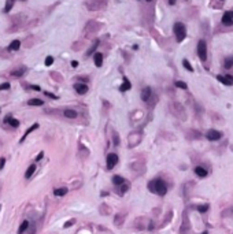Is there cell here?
<instances>
[{
    "mask_svg": "<svg viewBox=\"0 0 233 234\" xmlns=\"http://www.w3.org/2000/svg\"><path fill=\"white\" fill-rule=\"evenodd\" d=\"M88 156H89V149L82 143H78V158L85 160V159H88Z\"/></svg>",
    "mask_w": 233,
    "mask_h": 234,
    "instance_id": "9c48e42d",
    "label": "cell"
},
{
    "mask_svg": "<svg viewBox=\"0 0 233 234\" xmlns=\"http://www.w3.org/2000/svg\"><path fill=\"white\" fill-rule=\"evenodd\" d=\"M51 77H52V79L58 81V82H62V81H63V77L60 76L59 73H56V71H52V73H51Z\"/></svg>",
    "mask_w": 233,
    "mask_h": 234,
    "instance_id": "e575fe53",
    "label": "cell"
},
{
    "mask_svg": "<svg viewBox=\"0 0 233 234\" xmlns=\"http://www.w3.org/2000/svg\"><path fill=\"white\" fill-rule=\"evenodd\" d=\"M4 122H6V123H8V125L11 126L12 129L19 127V121H18V119H15V118H11L10 115L4 118Z\"/></svg>",
    "mask_w": 233,
    "mask_h": 234,
    "instance_id": "ffe728a7",
    "label": "cell"
},
{
    "mask_svg": "<svg viewBox=\"0 0 233 234\" xmlns=\"http://www.w3.org/2000/svg\"><path fill=\"white\" fill-rule=\"evenodd\" d=\"M99 44H100V41H99V40H96V41H95L93 44H92V47H90V48L88 49V52H87V56H89V55H92V53H93L95 51H96V49H98Z\"/></svg>",
    "mask_w": 233,
    "mask_h": 234,
    "instance_id": "f1b7e54d",
    "label": "cell"
},
{
    "mask_svg": "<svg viewBox=\"0 0 233 234\" xmlns=\"http://www.w3.org/2000/svg\"><path fill=\"white\" fill-rule=\"evenodd\" d=\"M74 91L78 94H85L89 91V86L84 82H77V84H74Z\"/></svg>",
    "mask_w": 233,
    "mask_h": 234,
    "instance_id": "30bf717a",
    "label": "cell"
},
{
    "mask_svg": "<svg viewBox=\"0 0 233 234\" xmlns=\"http://www.w3.org/2000/svg\"><path fill=\"white\" fill-rule=\"evenodd\" d=\"M27 68L25 67V66H19V67L14 68V70H11V73H10V76L14 77V78H18V77H22L25 76V73H26Z\"/></svg>",
    "mask_w": 233,
    "mask_h": 234,
    "instance_id": "4fadbf2b",
    "label": "cell"
},
{
    "mask_svg": "<svg viewBox=\"0 0 233 234\" xmlns=\"http://www.w3.org/2000/svg\"><path fill=\"white\" fill-rule=\"evenodd\" d=\"M143 140V132H140V130H135V132H132L128 136V147L129 148H135L137 147L140 143Z\"/></svg>",
    "mask_w": 233,
    "mask_h": 234,
    "instance_id": "3957f363",
    "label": "cell"
},
{
    "mask_svg": "<svg viewBox=\"0 0 233 234\" xmlns=\"http://www.w3.org/2000/svg\"><path fill=\"white\" fill-rule=\"evenodd\" d=\"M147 1H152V0H147Z\"/></svg>",
    "mask_w": 233,
    "mask_h": 234,
    "instance_id": "9f6ffc18",
    "label": "cell"
},
{
    "mask_svg": "<svg viewBox=\"0 0 233 234\" xmlns=\"http://www.w3.org/2000/svg\"><path fill=\"white\" fill-rule=\"evenodd\" d=\"M7 89H10V84L8 82H4L0 85V91H7Z\"/></svg>",
    "mask_w": 233,
    "mask_h": 234,
    "instance_id": "f6af8a7d",
    "label": "cell"
},
{
    "mask_svg": "<svg viewBox=\"0 0 233 234\" xmlns=\"http://www.w3.org/2000/svg\"><path fill=\"white\" fill-rule=\"evenodd\" d=\"M43 156H44V153H43V152H40V153H38V156L36 158V162H38V160H40V159H41Z\"/></svg>",
    "mask_w": 233,
    "mask_h": 234,
    "instance_id": "f907efd6",
    "label": "cell"
},
{
    "mask_svg": "<svg viewBox=\"0 0 233 234\" xmlns=\"http://www.w3.org/2000/svg\"><path fill=\"white\" fill-rule=\"evenodd\" d=\"M77 79H80V81H84V84H87V81L89 78H87V77H80V78H77Z\"/></svg>",
    "mask_w": 233,
    "mask_h": 234,
    "instance_id": "c3c4849f",
    "label": "cell"
},
{
    "mask_svg": "<svg viewBox=\"0 0 233 234\" xmlns=\"http://www.w3.org/2000/svg\"><path fill=\"white\" fill-rule=\"evenodd\" d=\"M93 62H95V66L96 67H100L103 64V55L100 52H96L93 56Z\"/></svg>",
    "mask_w": 233,
    "mask_h": 234,
    "instance_id": "603a6c76",
    "label": "cell"
},
{
    "mask_svg": "<svg viewBox=\"0 0 233 234\" xmlns=\"http://www.w3.org/2000/svg\"><path fill=\"white\" fill-rule=\"evenodd\" d=\"M72 66H73V67H77V66H78V62H77V60H73V62H72Z\"/></svg>",
    "mask_w": 233,
    "mask_h": 234,
    "instance_id": "816d5d0a",
    "label": "cell"
},
{
    "mask_svg": "<svg viewBox=\"0 0 233 234\" xmlns=\"http://www.w3.org/2000/svg\"><path fill=\"white\" fill-rule=\"evenodd\" d=\"M189 229V223H188V219H187V215H184V223L181 225V231H185Z\"/></svg>",
    "mask_w": 233,
    "mask_h": 234,
    "instance_id": "d590c367",
    "label": "cell"
},
{
    "mask_svg": "<svg viewBox=\"0 0 233 234\" xmlns=\"http://www.w3.org/2000/svg\"><path fill=\"white\" fill-rule=\"evenodd\" d=\"M203 234H208V233H207V231H204V233H203Z\"/></svg>",
    "mask_w": 233,
    "mask_h": 234,
    "instance_id": "11a10c76",
    "label": "cell"
},
{
    "mask_svg": "<svg viewBox=\"0 0 233 234\" xmlns=\"http://www.w3.org/2000/svg\"><path fill=\"white\" fill-rule=\"evenodd\" d=\"M195 173L199 175V177H206L207 175V170L206 168H203V167H200V166H198L195 168Z\"/></svg>",
    "mask_w": 233,
    "mask_h": 234,
    "instance_id": "1f68e13d",
    "label": "cell"
},
{
    "mask_svg": "<svg viewBox=\"0 0 233 234\" xmlns=\"http://www.w3.org/2000/svg\"><path fill=\"white\" fill-rule=\"evenodd\" d=\"M222 23L226 25V26H232L233 25V15H232V11H228L224 14L222 17Z\"/></svg>",
    "mask_w": 233,
    "mask_h": 234,
    "instance_id": "5bb4252c",
    "label": "cell"
},
{
    "mask_svg": "<svg viewBox=\"0 0 233 234\" xmlns=\"http://www.w3.org/2000/svg\"><path fill=\"white\" fill-rule=\"evenodd\" d=\"M54 194L58 197H62L64 196V194H67V188H58L54 190Z\"/></svg>",
    "mask_w": 233,
    "mask_h": 234,
    "instance_id": "484cf974",
    "label": "cell"
},
{
    "mask_svg": "<svg viewBox=\"0 0 233 234\" xmlns=\"http://www.w3.org/2000/svg\"><path fill=\"white\" fill-rule=\"evenodd\" d=\"M118 162H119V158L117 153H109L107 155V170H113Z\"/></svg>",
    "mask_w": 233,
    "mask_h": 234,
    "instance_id": "ba28073f",
    "label": "cell"
},
{
    "mask_svg": "<svg viewBox=\"0 0 233 234\" xmlns=\"http://www.w3.org/2000/svg\"><path fill=\"white\" fill-rule=\"evenodd\" d=\"M207 210H208V205H207V204H202V205H199V207H198V211L202 212V214H203V212H206Z\"/></svg>",
    "mask_w": 233,
    "mask_h": 234,
    "instance_id": "60d3db41",
    "label": "cell"
},
{
    "mask_svg": "<svg viewBox=\"0 0 233 234\" xmlns=\"http://www.w3.org/2000/svg\"><path fill=\"white\" fill-rule=\"evenodd\" d=\"M99 211H100V214L104 216L110 215L111 214V210H110V207L107 205V204H100V208H99Z\"/></svg>",
    "mask_w": 233,
    "mask_h": 234,
    "instance_id": "cb8c5ba5",
    "label": "cell"
},
{
    "mask_svg": "<svg viewBox=\"0 0 233 234\" xmlns=\"http://www.w3.org/2000/svg\"><path fill=\"white\" fill-rule=\"evenodd\" d=\"M100 27H102V25H100L99 22H96V21H89V22L85 25V29H84L85 37H88V38L93 37L95 34L100 30Z\"/></svg>",
    "mask_w": 233,
    "mask_h": 234,
    "instance_id": "7a4b0ae2",
    "label": "cell"
},
{
    "mask_svg": "<svg viewBox=\"0 0 233 234\" xmlns=\"http://www.w3.org/2000/svg\"><path fill=\"white\" fill-rule=\"evenodd\" d=\"M4 163H6V159H1V160H0V170L4 167Z\"/></svg>",
    "mask_w": 233,
    "mask_h": 234,
    "instance_id": "681fc988",
    "label": "cell"
},
{
    "mask_svg": "<svg viewBox=\"0 0 233 234\" xmlns=\"http://www.w3.org/2000/svg\"><path fill=\"white\" fill-rule=\"evenodd\" d=\"M169 108H170V112L173 114L174 117L180 118V119H185V111L180 103H170Z\"/></svg>",
    "mask_w": 233,
    "mask_h": 234,
    "instance_id": "8992f818",
    "label": "cell"
},
{
    "mask_svg": "<svg viewBox=\"0 0 233 234\" xmlns=\"http://www.w3.org/2000/svg\"><path fill=\"white\" fill-rule=\"evenodd\" d=\"M198 55H199L202 62H204L207 59V45H206V41H204V40H200V41L198 42Z\"/></svg>",
    "mask_w": 233,
    "mask_h": 234,
    "instance_id": "52a82bcc",
    "label": "cell"
},
{
    "mask_svg": "<svg viewBox=\"0 0 233 234\" xmlns=\"http://www.w3.org/2000/svg\"><path fill=\"white\" fill-rule=\"evenodd\" d=\"M130 168L133 171H136L137 174H143L144 171H145V164L141 162H133L130 164Z\"/></svg>",
    "mask_w": 233,
    "mask_h": 234,
    "instance_id": "8fae6325",
    "label": "cell"
},
{
    "mask_svg": "<svg viewBox=\"0 0 233 234\" xmlns=\"http://www.w3.org/2000/svg\"><path fill=\"white\" fill-rule=\"evenodd\" d=\"M130 88H132L130 81H129L126 77H124V82H122V85L119 86V91H121V92H126V91H129Z\"/></svg>",
    "mask_w": 233,
    "mask_h": 234,
    "instance_id": "7402d4cb",
    "label": "cell"
},
{
    "mask_svg": "<svg viewBox=\"0 0 233 234\" xmlns=\"http://www.w3.org/2000/svg\"><path fill=\"white\" fill-rule=\"evenodd\" d=\"M173 30H174V34H176V38L178 42L182 41L185 38V36H187V27H185L184 23H181V22L174 23Z\"/></svg>",
    "mask_w": 233,
    "mask_h": 234,
    "instance_id": "5b68a950",
    "label": "cell"
},
{
    "mask_svg": "<svg viewBox=\"0 0 233 234\" xmlns=\"http://www.w3.org/2000/svg\"><path fill=\"white\" fill-rule=\"evenodd\" d=\"M32 40H34L33 36H30V37H27V38H26V42H25L23 45H25V47H30V45H32V42H33Z\"/></svg>",
    "mask_w": 233,
    "mask_h": 234,
    "instance_id": "ee69618b",
    "label": "cell"
},
{
    "mask_svg": "<svg viewBox=\"0 0 233 234\" xmlns=\"http://www.w3.org/2000/svg\"><path fill=\"white\" fill-rule=\"evenodd\" d=\"M27 227H29V222H27V220H23L18 229V234H23V231L27 230Z\"/></svg>",
    "mask_w": 233,
    "mask_h": 234,
    "instance_id": "4dcf8cb0",
    "label": "cell"
},
{
    "mask_svg": "<svg viewBox=\"0 0 233 234\" xmlns=\"http://www.w3.org/2000/svg\"><path fill=\"white\" fill-rule=\"evenodd\" d=\"M148 189H150L152 193H156L159 196H165L167 193V186H166L165 181L162 179H154L148 184Z\"/></svg>",
    "mask_w": 233,
    "mask_h": 234,
    "instance_id": "6da1fadb",
    "label": "cell"
},
{
    "mask_svg": "<svg viewBox=\"0 0 233 234\" xmlns=\"http://www.w3.org/2000/svg\"><path fill=\"white\" fill-rule=\"evenodd\" d=\"M182 64H184V67L187 68L188 71H193V67H192L191 64H189V62L187 60V59H184V60H182Z\"/></svg>",
    "mask_w": 233,
    "mask_h": 234,
    "instance_id": "f35d334b",
    "label": "cell"
},
{
    "mask_svg": "<svg viewBox=\"0 0 233 234\" xmlns=\"http://www.w3.org/2000/svg\"><path fill=\"white\" fill-rule=\"evenodd\" d=\"M44 63H45V66H51V64L54 63V58L52 56H47V58H45Z\"/></svg>",
    "mask_w": 233,
    "mask_h": 234,
    "instance_id": "b9f144b4",
    "label": "cell"
},
{
    "mask_svg": "<svg viewBox=\"0 0 233 234\" xmlns=\"http://www.w3.org/2000/svg\"><path fill=\"white\" fill-rule=\"evenodd\" d=\"M85 6L89 11H99V10H103L107 6V1L106 0H87L85 1Z\"/></svg>",
    "mask_w": 233,
    "mask_h": 234,
    "instance_id": "277c9868",
    "label": "cell"
},
{
    "mask_svg": "<svg viewBox=\"0 0 233 234\" xmlns=\"http://www.w3.org/2000/svg\"><path fill=\"white\" fill-rule=\"evenodd\" d=\"M119 186H121V188H119V193H121V194H125V193L129 190V185H128V184H125V182L122 184V185H119Z\"/></svg>",
    "mask_w": 233,
    "mask_h": 234,
    "instance_id": "8d00e7d4",
    "label": "cell"
},
{
    "mask_svg": "<svg viewBox=\"0 0 233 234\" xmlns=\"http://www.w3.org/2000/svg\"><path fill=\"white\" fill-rule=\"evenodd\" d=\"M113 144L115 145V147H118L119 145V136H118V133L115 132V130H113Z\"/></svg>",
    "mask_w": 233,
    "mask_h": 234,
    "instance_id": "836d02e7",
    "label": "cell"
},
{
    "mask_svg": "<svg viewBox=\"0 0 233 234\" xmlns=\"http://www.w3.org/2000/svg\"><path fill=\"white\" fill-rule=\"evenodd\" d=\"M12 7H14V0H7L6 6H4V12H10Z\"/></svg>",
    "mask_w": 233,
    "mask_h": 234,
    "instance_id": "d6a6232c",
    "label": "cell"
},
{
    "mask_svg": "<svg viewBox=\"0 0 233 234\" xmlns=\"http://www.w3.org/2000/svg\"><path fill=\"white\" fill-rule=\"evenodd\" d=\"M169 3H170V4H171V6H173V4H174V3H176V0H169Z\"/></svg>",
    "mask_w": 233,
    "mask_h": 234,
    "instance_id": "db71d44e",
    "label": "cell"
},
{
    "mask_svg": "<svg viewBox=\"0 0 233 234\" xmlns=\"http://www.w3.org/2000/svg\"><path fill=\"white\" fill-rule=\"evenodd\" d=\"M36 129H38V123H34V125H32V126H30V127L27 129L26 132H25V134H23V136L21 137V140H19V143H23V141L26 140V137L29 136V134H30V133H32V132H33V130H36Z\"/></svg>",
    "mask_w": 233,
    "mask_h": 234,
    "instance_id": "44dd1931",
    "label": "cell"
},
{
    "mask_svg": "<svg viewBox=\"0 0 233 234\" xmlns=\"http://www.w3.org/2000/svg\"><path fill=\"white\" fill-rule=\"evenodd\" d=\"M32 89H34V91H40V86H38V85H33Z\"/></svg>",
    "mask_w": 233,
    "mask_h": 234,
    "instance_id": "f5cc1de1",
    "label": "cell"
},
{
    "mask_svg": "<svg viewBox=\"0 0 233 234\" xmlns=\"http://www.w3.org/2000/svg\"><path fill=\"white\" fill-rule=\"evenodd\" d=\"M82 47H84V42H82V41L74 42V44H73V49H81Z\"/></svg>",
    "mask_w": 233,
    "mask_h": 234,
    "instance_id": "7bdbcfd3",
    "label": "cell"
},
{
    "mask_svg": "<svg viewBox=\"0 0 233 234\" xmlns=\"http://www.w3.org/2000/svg\"><path fill=\"white\" fill-rule=\"evenodd\" d=\"M62 114H63L64 118H69V119H75V118H78V112H77L75 109H72V108L64 109Z\"/></svg>",
    "mask_w": 233,
    "mask_h": 234,
    "instance_id": "2e32d148",
    "label": "cell"
},
{
    "mask_svg": "<svg viewBox=\"0 0 233 234\" xmlns=\"http://www.w3.org/2000/svg\"><path fill=\"white\" fill-rule=\"evenodd\" d=\"M224 66H225L226 68H230L233 66V56L228 58V59H225V63H224Z\"/></svg>",
    "mask_w": 233,
    "mask_h": 234,
    "instance_id": "74e56055",
    "label": "cell"
},
{
    "mask_svg": "<svg viewBox=\"0 0 233 234\" xmlns=\"http://www.w3.org/2000/svg\"><path fill=\"white\" fill-rule=\"evenodd\" d=\"M44 94L45 96H48V97H51V99H58L59 96H56V94H54V93H49V92H44Z\"/></svg>",
    "mask_w": 233,
    "mask_h": 234,
    "instance_id": "7dc6e473",
    "label": "cell"
},
{
    "mask_svg": "<svg viewBox=\"0 0 233 234\" xmlns=\"http://www.w3.org/2000/svg\"><path fill=\"white\" fill-rule=\"evenodd\" d=\"M151 96H152V91H151V88L145 86L143 91H141V96H140V97H141V100H143V102H148Z\"/></svg>",
    "mask_w": 233,
    "mask_h": 234,
    "instance_id": "ac0fdd59",
    "label": "cell"
},
{
    "mask_svg": "<svg viewBox=\"0 0 233 234\" xmlns=\"http://www.w3.org/2000/svg\"><path fill=\"white\" fill-rule=\"evenodd\" d=\"M34 173H36V164H30V166L27 167L26 173H25V178H30Z\"/></svg>",
    "mask_w": 233,
    "mask_h": 234,
    "instance_id": "4316f807",
    "label": "cell"
},
{
    "mask_svg": "<svg viewBox=\"0 0 233 234\" xmlns=\"http://www.w3.org/2000/svg\"><path fill=\"white\" fill-rule=\"evenodd\" d=\"M19 48H21V41H19V40H14V41L8 45V51H11V52L12 51H18Z\"/></svg>",
    "mask_w": 233,
    "mask_h": 234,
    "instance_id": "d4e9b609",
    "label": "cell"
},
{
    "mask_svg": "<svg viewBox=\"0 0 233 234\" xmlns=\"http://www.w3.org/2000/svg\"><path fill=\"white\" fill-rule=\"evenodd\" d=\"M221 137H222V133L218 132V130L211 129V130L207 132V140H210V141H217V140H219Z\"/></svg>",
    "mask_w": 233,
    "mask_h": 234,
    "instance_id": "7c38bea8",
    "label": "cell"
},
{
    "mask_svg": "<svg viewBox=\"0 0 233 234\" xmlns=\"http://www.w3.org/2000/svg\"><path fill=\"white\" fill-rule=\"evenodd\" d=\"M124 182H125V179H124V177H121V175H114V177H113V184L115 186L122 185Z\"/></svg>",
    "mask_w": 233,
    "mask_h": 234,
    "instance_id": "83f0119b",
    "label": "cell"
},
{
    "mask_svg": "<svg viewBox=\"0 0 233 234\" xmlns=\"http://www.w3.org/2000/svg\"><path fill=\"white\" fill-rule=\"evenodd\" d=\"M125 219H126L125 214H117V215L114 216V225H115L117 227H121L125 223Z\"/></svg>",
    "mask_w": 233,
    "mask_h": 234,
    "instance_id": "9a60e30c",
    "label": "cell"
},
{
    "mask_svg": "<svg viewBox=\"0 0 233 234\" xmlns=\"http://www.w3.org/2000/svg\"><path fill=\"white\" fill-rule=\"evenodd\" d=\"M27 104L29 106H43L44 102H43L41 99H30L29 102H27Z\"/></svg>",
    "mask_w": 233,
    "mask_h": 234,
    "instance_id": "f546056e",
    "label": "cell"
},
{
    "mask_svg": "<svg viewBox=\"0 0 233 234\" xmlns=\"http://www.w3.org/2000/svg\"><path fill=\"white\" fill-rule=\"evenodd\" d=\"M219 82H222L224 85H233V77L232 76H218L217 77Z\"/></svg>",
    "mask_w": 233,
    "mask_h": 234,
    "instance_id": "d6986e66",
    "label": "cell"
},
{
    "mask_svg": "<svg viewBox=\"0 0 233 234\" xmlns=\"http://www.w3.org/2000/svg\"><path fill=\"white\" fill-rule=\"evenodd\" d=\"M176 86L177 88H181V89H187V84L185 82H182V81H176Z\"/></svg>",
    "mask_w": 233,
    "mask_h": 234,
    "instance_id": "ab89813d",
    "label": "cell"
},
{
    "mask_svg": "<svg viewBox=\"0 0 233 234\" xmlns=\"http://www.w3.org/2000/svg\"><path fill=\"white\" fill-rule=\"evenodd\" d=\"M135 226H136V229H137V230H144V229L147 227V219L137 218L135 220Z\"/></svg>",
    "mask_w": 233,
    "mask_h": 234,
    "instance_id": "e0dca14e",
    "label": "cell"
},
{
    "mask_svg": "<svg viewBox=\"0 0 233 234\" xmlns=\"http://www.w3.org/2000/svg\"><path fill=\"white\" fill-rule=\"evenodd\" d=\"M74 223H75V220H74V219H72V220H69V222H66V223H64V229H67V227H70V226H73V225H74Z\"/></svg>",
    "mask_w": 233,
    "mask_h": 234,
    "instance_id": "bcb514c9",
    "label": "cell"
}]
</instances>
